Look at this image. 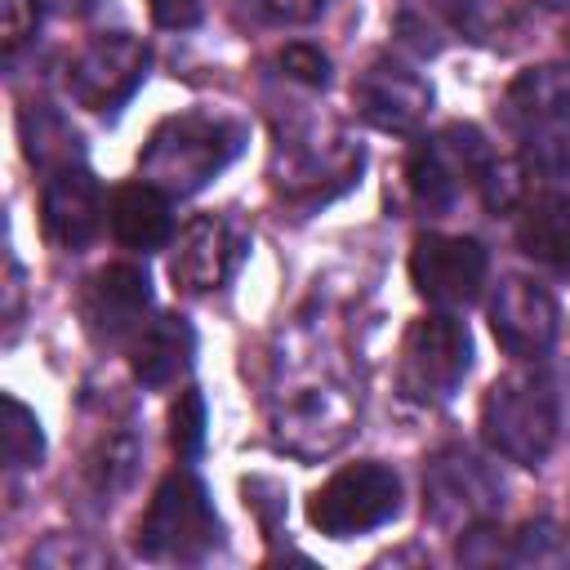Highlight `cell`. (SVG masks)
I'll return each mask as SVG.
<instances>
[{"label": "cell", "instance_id": "3957f363", "mask_svg": "<svg viewBox=\"0 0 570 570\" xmlns=\"http://www.w3.org/2000/svg\"><path fill=\"white\" fill-rule=\"evenodd\" d=\"M214 543H218V517L205 485L187 472L165 476L138 525V552L151 561H200Z\"/></svg>", "mask_w": 570, "mask_h": 570}, {"label": "cell", "instance_id": "4316f807", "mask_svg": "<svg viewBox=\"0 0 570 570\" xmlns=\"http://www.w3.org/2000/svg\"><path fill=\"white\" fill-rule=\"evenodd\" d=\"M67 9H76V13H85V9H94V0H62Z\"/></svg>", "mask_w": 570, "mask_h": 570}, {"label": "cell", "instance_id": "30bf717a", "mask_svg": "<svg viewBox=\"0 0 570 570\" xmlns=\"http://www.w3.org/2000/svg\"><path fill=\"white\" fill-rule=\"evenodd\" d=\"M245 249H249V236L232 218L196 214L178 232V245H174V258H169V276L187 294H209V289L232 281V272L240 267Z\"/></svg>", "mask_w": 570, "mask_h": 570}, {"label": "cell", "instance_id": "4fadbf2b", "mask_svg": "<svg viewBox=\"0 0 570 570\" xmlns=\"http://www.w3.org/2000/svg\"><path fill=\"white\" fill-rule=\"evenodd\" d=\"M151 307V281L142 267L111 263L85 281L80 321L98 343H120L142 330V312Z\"/></svg>", "mask_w": 570, "mask_h": 570}, {"label": "cell", "instance_id": "9c48e42d", "mask_svg": "<svg viewBox=\"0 0 570 570\" xmlns=\"http://www.w3.org/2000/svg\"><path fill=\"white\" fill-rule=\"evenodd\" d=\"M490 254L472 236H445V232H423L414 236L410 249V281L414 289L436 303V307H459L472 303L485 285Z\"/></svg>", "mask_w": 570, "mask_h": 570}, {"label": "cell", "instance_id": "5b68a950", "mask_svg": "<svg viewBox=\"0 0 570 570\" xmlns=\"http://www.w3.org/2000/svg\"><path fill=\"white\" fill-rule=\"evenodd\" d=\"M512 129L525 142V160L543 174L570 169V80L557 67L521 71L503 98Z\"/></svg>", "mask_w": 570, "mask_h": 570}, {"label": "cell", "instance_id": "cb8c5ba5", "mask_svg": "<svg viewBox=\"0 0 570 570\" xmlns=\"http://www.w3.org/2000/svg\"><path fill=\"white\" fill-rule=\"evenodd\" d=\"M254 18L272 22V27H298V22H312L325 0H245Z\"/></svg>", "mask_w": 570, "mask_h": 570}, {"label": "cell", "instance_id": "44dd1931", "mask_svg": "<svg viewBox=\"0 0 570 570\" xmlns=\"http://www.w3.org/2000/svg\"><path fill=\"white\" fill-rule=\"evenodd\" d=\"M40 459H45V436L36 414L18 396H4V463L13 472H27L40 468Z\"/></svg>", "mask_w": 570, "mask_h": 570}, {"label": "cell", "instance_id": "ba28073f", "mask_svg": "<svg viewBox=\"0 0 570 570\" xmlns=\"http://www.w3.org/2000/svg\"><path fill=\"white\" fill-rule=\"evenodd\" d=\"M147 45L129 31H107L94 36L71 62H67V89L80 107L89 111H111L120 107L147 76Z\"/></svg>", "mask_w": 570, "mask_h": 570}, {"label": "cell", "instance_id": "8fae6325", "mask_svg": "<svg viewBox=\"0 0 570 570\" xmlns=\"http://www.w3.org/2000/svg\"><path fill=\"white\" fill-rule=\"evenodd\" d=\"M490 330L499 347L517 361H534L557 338V303L530 276H503L490 298Z\"/></svg>", "mask_w": 570, "mask_h": 570}, {"label": "cell", "instance_id": "6da1fadb", "mask_svg": "<svg viewBox=\"0 0 570 570\" xmlns=\"http://www.w3.org/2000/svg\"><path fill=\"white\" fill-rule=\"evenodd\" d=\"M240 142H245V129L236 120L209 116V111H183V116H169L142 142L138 174L165 196H191L236 160Z\"/></svg>", "mask_w": 570, "mask_h": 570}, {"label": "cell", "instance_id": "7c38bea8", "mask_svg": "<svg viewBox=\"0 0 570 570\" xmlns=\"http://www.w3.org/2000/svg\"><path fill=\"white\" fill-rule=\"evenodd\" d=\"M352 102L356 111L387 129V134H410L423 125L428 107H432V89L419 71H410L405 62L392 58H374L356 80H352Z\"/></svg>", "mask_w": 570, "mask_h": 570}, {"label": "cell", "instance_id": "2e32d148", "mask_svg": "<svg viewBox=\"0 0 570 570\" xmlns=\"http://www.w3.org/2000/svg\"><path fill=\"white\" fill-rule=\"evenodd\" d=\"M494 499V481L485 476V468L472 454H441L428 472V503L436 512V521H459L472 525L485 503Z\"/></svg>", "mask_w": 570, "mask_h": 570}, {"label": "cell", "instance_id": "8992f818", "mask_svg": "<svg viewBox=\"0 0 570 570\" xmlns=\"http://www.w3.org/2000/svg\"><path fill=\"white\" fill-rule=\"evenodd\" d=\"M472 365V338H468V325L445 316V312H432V316H419L410 330H405V343H401V370H396V383L410 401L419 405H441L454 396V387L463 383Z\"/></svg>", "mask_w": 570, "mask_h": 570}, {"label": "cell", "instance_id": "7402d4cb", "mask_svg": "<svg viewBox=\"0 0 570 570\" xmlns=\"http://www.w3.org/2000/svg\"><path fill=\"white\" fill-rule=\"evenodd\" d=\"M169 445L178 459H196L205 450V396L196 387H183L169 410Z\"/></svg>", "mask_w": 570, "mask_h": 570}, {"label": "cell", "instance_id": "52a82bcc", "mask_svg": "<svg viewBox=\"0 0 570 570\" xmlns=\"http://www.w3.org/2000/svg\"><path fill=\"white\" fill-rule=\"evenodd\" d=\"M490 160L494 156L472 125H450L436 138H423L405 165V183H410L414 205L428 214H445L459 200L463 183H481Z\"/></svg>", "mask_w": 570, "mask_h": 570}, {"label": "cell", "instance_id": "5bb4252c", "mask_svg": "<svg viewBox=\"0 0 570 570\" xmlns=\"http://www.w3.org/2000/svg\"><path fill=\"white\" fill-rule=\"evenodd\" d=\"M40 227H45V240L53 249H67V254L85 249L102 227L98 178L80 165L53 169V178L45 183V196H40Z\"/></svg>", "mask_w": 570, "mask_h": 570}, {"label": "cell", "instance_id": "603a6c76", "mask_svg": "<svg viewBox=\"0 0 570 570\" xmlns=\"http://www.w3.org/2000/svg\"><path fill=\"white\" fill-rule=\"evenodd\" d=\"M40 27V0H0V45L13 58Z\"/></svg>", "mask_w": 570, "mask_h": 570}, {"label": "cell", "instance_id": "ac0fdd59", "mask_svg": "<svg viewBox=\"0 0 570 570\" xmlns=\"http://www.w3.org/2000/svg\"><path fill=\"white\" fill-rule=\"evenodd\" d=\"M111 232L120 245L129 249H160L174 232V214H169V196L151 183H125L116 196H111Z\"/></svg>", "mask_w": 570, "mask_h": 570}, {"label": "cell", "instance_id": "7a4b0ae2", "mask_svg": "<svg viewBox=\"0 0 570 570\" xmlns=\"http://www.w3.org/2000/svg\"><path fill=\"white\" fill-rule=\"evenodd\" d=\"M481 436L494 454L539 468L557 441V392L539 370H512L490 383L481 401Z\"/></svg>", "mask_w": 570, "mask_h": 570}, {"label": "cell", "instance_id": "484cf974", "mask_svg": "<svg viewBox=\"0 0 570 570\" xmlns=\"http://www.w3.org/2000/svg\"><path fill=\"white\" fill-rule=\"evenodd\" d=\"M147 4H151V18L160 27H174V31L196 27L205 18V0H147Z\"/></svg>", "mask_w": 570, "mask_h": 570}, {"label": "cell", "instance_id": "e0dca14e", "mask_svg": "<svg viewBox=\"0 0 570 570\" xmlns=\"http://www.w3.org/2000/svg\"><path fill=\"white\" fill-rule=\"evenodd\" d=\"M517 245L539 267L570 272V196L561 191L530 196L517 218Z\"/></svg>", "mask_w": 570, "mask_h": 570}, {"label": "cell", "instance_id": "9a60e30c", "mask_svg": "<svg viewBox=\"0 0 570 570\" xmlns=\"http://www.w3.org/2000/svg\"><path fill=\"white\" fill-rule=\"evenodd\" d=\"M196 356V334L183 316L165 312L156 321H147L138 334H134V347H129V370L142 387H169Z\"/></svg>", "mask_w": 570, "mask_h": 570}, {"label": "cell", "instance_id": "277c9868", "mask_svg": "<svg viewBox=\"0 0 570 570\" xmlns=\"http://www.w3.org/2000/svg\"><path fill=\"white\" fill-rule=\"evenodd\" d=\"M401 508V476L374 459L347 463L307 499V521L330 539H352L379 530Z\"/></svg>", "mask_w": 570, "mask_h": 570}, {"label": "cell", "instance_id": "d6986e66", "mask_svg": "<svg viewBox=\"0 0 570 570\" xmlns=\"http://www.w3.org/2000/svg\"><path fill=\"white\" fill-rule=\"evenodd\" d=\"M18 129H22V147H27V160L40 165V169H62L71 165L76 156V134L71 125L45 107V102H27L22 116H18Z\"/></svg>", "mask_w": 570, "mask_h": 570}, {"label": "cell", "instance_id": "ffe728a7", "mask_svg": "<svg viewBox=\"0 0 570 570\" xmlns=\"http://www.w3.org/2000/svg\"><path fill=\"white\" fill-rule=\"evenodd\" d=\"M134 463H138V445H134V436L116 432V436H107V441L89 454L85 476H89V485H94L98 499H111V494H120V490L134 481Z\"/></svg>", "mask_w": 570, "mask_h": 570}, {"label": "cell", "instance_id": "d4e9b609", "mask_svg": "<svg viewBox=\"0 0 570 570\" xmlns=\"http://www.w3.org/2000/svg\"><path fill=\"white\" fill-rule=\"evenodd\" d=\"M276 62H281L294 80H303V85H325V80H330V62H325V53L312 49V45H285Z\"/></svg>", "mask_w": 570, "mask_h": 570}]
</instances>
